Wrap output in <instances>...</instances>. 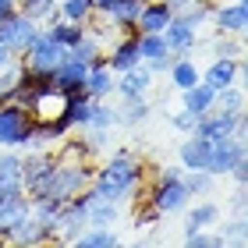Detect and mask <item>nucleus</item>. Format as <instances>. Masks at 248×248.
Masks as SVG:
<instances>
[{
  "instance_id": "nucleus-1",
  "label": "nucleus",
  "mask_w": 248,
  "mask_h": 248,
  "mask_svg": "<svg viewBox=\"0 0 248 248\" xmlns=\"http://www.w3.org/2000/svg\"><path fill=\"white\" fill-rule=\"evenodd\" d=\"M139 181H142V163L135 160L131 153H117L114 160H110L103 170L96 174V185H93L89 195L117 202V199H124V195H131Z\"/></svg>"
},
{
  "instance_id": "nucleus-2",
  "label": "nucleus",
  "mask_w": 248,
  "mask_h": 248,
  "mask_svg": "<svg viewBox=\"0 0 248 248\" xmlns=\"http://www.w3.org/2000/svg\"><path fill=\"white\" fill-rule=\"evenodd\" d=\"M191 135H199V139H227V135H238V139H245V110H217L213 107L209 114H202L195 121V128H191Z\"/></svg>"
},
{
  "instance_id": "nucleus-3",
  "label": "nucleus",
  "mask_w": 248,
  "mask_h": 248,
  "mask_svg": "<svg viewBox=\"0 0 248 248\" xmlns=\"http://www.w3.org/2000/svg\"><path fill=\"white\" fill-rule=\"evenodd\" d=\"M64 57H67V50L61 46V43L50 39V32L39 29L36 39L25 46V61H21V67H29V71H36V75H53Z\"/></svg>"
},
{
  "instance_id": "nucleus-4",
  "label": "nucleus",
  "mask_w": 248,
  "mask_h": 248,
  "mask_svg": "<svg viewBox=\"0 0 248 248\" xmlns=\"http://www.w3.org/2000/svg\"><path fill=\"white\" fill-rule=\"evenodd\" d=\"M32 117L18 103H0V145H25Z\"/></svg>"
},
{
  "instance_id": "nucleus-5",
  "label": "nucleus",
  "mask_w": 248,
  "mask_h": 248,
  "mask_svg": "<svg viewBox=\"0 0 248 248\" xmlns=\"http://www.w3.org/2000/svg\"><path fill=\"white\" fill-rule=\"evenodd\" d=\"M36 32H39V21H32L25 11H15L7 21H0V43L11 53H25V46L36 39Z\"/></svg>"
},
{
  "instance_id": "nucleus-6",
  "label": "nucleus",
  "mask_w": 248,
  "mask_h": 248,
  "mask_svg": "<svg viewBox=\"0 0 248 248\" xmlns=\"http://www.w3.org/2000/svg\"><path fill=\"white\" fill-rule=\"evenodd\" d=\"M245 156V139H238V135H227V139H217L213 142V149H209V163H206V170L213 177H220V174H227L234 160H241Z\"/></svg>"
},
{
  "instance_id": "nucleus-7",
  "label": "nucleus",
  "mask_w": 248,
  "mask_h": 248,
  "mask_svg": "<svg viewBox=\"0 0 248 248\" xmlns=\"http://www.w3.org/2000/svg\"><path fill=\"white\" fill-rule=\"evenodd\" d=\"M85 75H89V61H78V57H67L61 61V67L50 75V82H53V89H61L64 96H71V93H82L85 89Z\"/></svg>"
},
{
  "instance_id": "nucleus-8",
  "label": "nucleus",
  "mask_w": 248,
  "mask_h": 248,
  "mask_svg": "<svg viewBox=\"0 0 248 248\" xmlns=\"http://www.w3.org/2000/svg\"><path fill=\"white\" fill-rule=\"evenodd\" d=\"M160 36H163V46L170 50L174 57H185V53L195 46V25H191L185 15H174V18L163 25Z\"/></svg>"
},
{
  "instance_id": "nucleus-9",
  "label": "nucleus",
  "mask_w": 248,
  "mask_h": 248,
  "mask_svg": "<svg viewBox=\"0 0 248 248\" xmlns=\"http://www.w3.org/2000/svg\"><path fill=\"white\" fill-rule=\"evenodd\" d=\"M188 188L181 177H160V185L153 188V206L160 209V213H177V209H185L188 206Z\"/></svg>"
},
{
  "instance_id": "nucleus-10",
  "label": "nucleus",
  "mask_w": 248,
  "mask_h": 248,
  "mask_svg": "<svg viewBox=\"0 0 248 248\" xmlns=\"http://www.w3.org/2000/svg\"><path fill=\"white\" fill-rule=\"evenodd\" d=\"M199 78L220 93V89H227V85H234V82H241V78H245V64L238 57H217L206 67V75H199Z\"/></svg>"
},
{
  "instance_id": "nucleus-11",
  "label": "nucleus",
  "mask_w": 248,
  "mask_h": 248,
  "mask_svg": "<svg viewBox=\"0 0 248 248\" xmlns=\"http://www.w3.org/2000/svg\"><path fill=\"white\" fill-rule=\"evenodd\" d=\"M64 93L61 89H53V85H46V89H36V93H32V103H29V110H32V121H53V117H61L64 114Z\"/></svg>"
},
{
  "instance_id": "nucleus-12",
  "label": "nucleus",
  "mask_w": 248,
  "mask_h": 248,
  "mask_svg": "<svg viewBox=\"0 0 248 248\" xmlns=\"http://www.w3.org/2000/svg\"><path fill=\"white\" fill-rule=\"evenodd\" d=\"M50 170H53V156H46V153L25 156V160H21V188H29L32 195H36L43 188V181L50 177Z\"/></svg>"
},
{
  "instance_id": "nucleus-13",
  "label": "nucleus",
  "mask_w": 248,
  "mask_h": 248,
  "mask_svg": "<svg viewBox=\"0 0 248 248\" xmlns=\"http://www.w3.org/2000/svg\"><path fill=\"white\" fill-rule=\"evenodd\" d=\"M209 18L217 21L220 32H227V36H241L245 25H248V7H245V0H234V4H220Z\"/></svg>"
},
{
  "instance_id": "nucleus-14",
  "label": "nucleus",
  "mask_w": 248,
  "mask_h": 248,
  "mask_svg": "<svg viewBox=\"0 0 248 248\" xmlns=\"http://www.w3.org/2000/svg\"><path fill=\"white\" fill-rule=\"evenodd\" d=\"M114 71L107 67V57H96L93 64H89V75H85V96H93V99H103L114 93Z\"/></svg>"
},
{
  "instance_id": "nucleus-15",
  "label": "nucleus",
  "mask_w": 248,
  "mask_h": 248,
  "mask_svg": "<svg viewBox=\"0 0 248 248\" xmlns=\"http://www.w3.org/2000/svg\"><path fill=\"white\" fill-rule=\"evenodd\" d=\"M32 213V202L25 195H15V199H4L0 202V241H7V234L18 227L21 220H25Z\"/></svg>"
},
{
  "instance_id": "nucleus-16",
  "label": "nucleus",
  "mask_w": 248,
  "mask_h": 248,
  "mask_svg": "<svg viewBox=\"0 0 248 248\" xmlns=\"http://www.w3.org/2000/svg\"><path fill=\"white\" fill-rule=\"evenodd\" d=\"M21 191H25L21 188V156H15V153L0 156V202L21 195Z\"/></svg>"
},
{
  "instance_id": "nucleus-17",
  "label": "nucleus",
  "mask_w": 248,
  "mask_h": 248,
  "mask_svg": "<svg viewBox=\"0 0 248 248\" xmlns=\"http://www.w3.org/2000/svg\"><path fill=\"white\" fill-rule=\"evenodd\" d=\"M170 18H174V11L167 7V0H145L142 11H139L135 29H139V32H163V25Z\"/></svg>"
},
{
  "instance_id": "nucleus-18",
  "label": "nucleus",
  "mask_w": 248,
  "mask_h": 248,
  "mask_svg": "<svg viewBox=\"0 0 248 248\" xmlns=\"http://www.w3.org/2000/svg\"><path fill=\"white\" fill-rule=\"evenodd\" d=\"M213 107H217V89L206 85L202 78H199V82L191 85V89H185V110H188V114L195 117V121H199L202 114H209Z\"/></svg>"
},
{
  "instance_id": "nucleus-19",
  "label": "nucleus",
  "mask_w": 248,
  "mask_h": 248,
  "mask_svg": "<svg viewBox=\"0 0 248 248\" xmlns=\"http://www.w3.org/2000/svg\"><path fill=\"white\" fill-rule=\"evenodd\" d=\"M50 234H53L50 223H43L39 217H32V213H29V217L7 234V241H15V245H39V241H46Z\"/></svg>"
},
{
  "instance_id": "nucleus-20",
  "label": "nucleus",
  "mask_w": 248,
  "mask_h": 248,
  "mask_svg": "<svg viewBox=\"0 0 248 248\" xmlns=\"http://www.w3.org/2000/svg\"><path fill=\"white\" fill-rule=\"evenodd\" d=\"M149 85H153L149 67H145V64H135V67H128V71H121V82H117L114 89H117L124 99H131V96H142Z\"/></svg>"
},
{
  "instance_id": "nucleus-21",
  "label": "nucleus",
  "mask_w": 248,
  "mask_h": 248,
  "mask_svg": "<svg viewBox=\"0 0 248 248\" xmlns=\"http://www.w3.org/2000/svg\"><path fill=\"white\" fill-rule=\"evenodd\" d=\"M93 103H96V99L85 96V89H82V93H71V96L64 99V117H67V124H71V128H89Z\"/></svg>"
},
{
  "instance_id": "nucleus-22",
  "label": "nucleus",
  "mask_w": 248,
  "mask_h": 248,
  "mask_svg": "<svg viewBox=\"0 0 248 248\" xmlns=\"http://www.w3.org/2000/svg\"><path fill=\"white\" fill-rule=\"evenodd\" d=\"M209 149H213L209 139H199V135H191V139L181 145V167H185V170H206Z\"/></svg>"
},
{
  "instance_id": "nucleus-23",
  "label": "nucleus",
  "mask_w": 248,
  "mask_h": 248,
  "mask_svg": "<svg viewBox=\"0 0 248 248\" xmlns=\"http://www.w3.org/2000/svg\"><path fill=\"white\" fill-rule=\"evenodd\" d=\"M135 64H142V57H139V39L128 36V39H121L117 46H114V53L107 57V67H110V71H128V67H135Z\"/></svg>"
},
{
  "instance_id": "nucleus-24",
  "label": "nucleus",
  "mask_w": 248,
  "mask_h": 248,
  "mask_svg": "<svg viewBox=\"0 0 248 248\" xmlns=\"http://www.w3.org/2000/svg\"><path fill=\"white\" fill-rule=\"evenodd\" d=\"M46 32H50V39H53V43H61L64 50H71V46H75V43L85 36L89 29L82 25V21H67V18H57V21H53V25H50Z\"/></svg>"
},
{
  "instance_id": "nucleus-25",
  "label": "nucleus",
  "mask_w": 248,
  "mask_h": 248,
  "mask_svg": "<svg viewBox=\"0 0 248 248\" xmlns=\"http://www.w3.org/2000/svg\"><path fill=\"white\" fill-rule=\"evenodd\" d=\"M142 4H145V0H117V4L107 11V18L114 21V29H135Z\"/></svg>"
},
{
  "instance_id": "nucleus-26",
  "label": "nucleus",
  "mask_w": 248,
  "mask_h": 248,
  "mask_svg": "<svg viewBox=\"0 0 248 248\" xmlns=\"http://www.w3.org/2000/svg\"><path fill=\"white\" fill-rule=\"evenodd\" d=\"M85 220H89V227H110V223L117 220V206L110 199H89V213H85Z\"/></svg>"
},
{
  "instance_id": "nucleus-27",
  "label": "nucleus",
  "mask_w": 248,
  "mask_h": 248,
  "mask_svg": "<svg viewBox=\"0 0 248 248\" xmlns=\"http://www.w3.org/2000/svg\"><path fill=\"white\" fill-rule=\"evenodd\" d=\"M170 82L185 93V89H191V85L199 82V67L191 64L188 57H174V64H170Z\"/></svg>"
},
{
  "instance_id": "nucleus-28",
  "label": "nucleus",
  "mask_w": 248,
  "mask_h": 248,
  "mask_svg": "<svg viewBox=\"0 0 248 248\" xmlns=\"http://www.w3.org/2000/svg\"><path fill=\"white\" fill-rule=\"evenodd\" d=\"M61 18H67V21H85L96 15V7H93V0H61Z\"/></svg>"
},
{
  "instance_id": "nucleus-29",
  "label": "nucleus",
  "mask_w": 248,
  "mask_h": 248,
  "mask_svg": "<svg viewBox=\"0 0 248 248\" xmlns=\"http://www.w3.org/2000/svg\"><path fill=\"white\" fill-rule=\"evenodd\" d=\"M220 217V206H213V202H202V206H195L188 213V231H202L209 227V223H217Z\"/></svg>"
},
{
  "instance_id": "nucleus-30",
  "label": "nucleus",
  "mask_w": 248,
  "mask_h": 248,
  "mask_svg": "<svg viewBox=\"0 0 248 248\" xmlns=\"http://www.w3.org/2000/svg\"><path fill=\"white\" fill-rule=\"evenodd\" d=\"M75 245H82V248H110V245H117V234L107 231V227H96L89 234H78Z\"/></svg>"
},
{
  "instance_id": "nucleus-31",
  "label": "nucleus",
  "mask_w": 248,
  "mask_h": 248,
  "mask_svg": "<svg viewBox=\"0 0 248 248\" xmlns=\"http://www.w3.org/2000/svg\"><path fill=\"white\" fill-rule=\"evenodd\" d=\"M217 107L220 110H245V89H241V82L220 89V93H217Z\"/></svg>"
},
{
  "instance_id": "nucleus-32",
  "label": "nucleus",
  "mask_w": 248,
  "mask_h": 248,
  "mask_svg": "<svg viewBox=\"0 0 248 248\" xmlns=\"http://www.w3.org/2000/svg\"><path fill=\"white\" fill-rule=\"evenodd\" d=\"M67 53H71V57H78V61H89V64H93L96 57H103V50H99V39H96V36H89V32H85V36L78 39Z\"/></svg>"
},
{
  "instance_id": "nucleus-33",
  "label": "nucleus",
  "mask_w": 248,
  "mask_h": 248,
  "mask_svg": "<svg viewBox=\"0 0 248 248\" xmlns=\"http://www.w3.org/2000/svg\"><path fill=\"white\" fill-rule=\"evenodd\" d=\"M188 195H206V191L213 188V174L209 170H188V177H181Z\"/></svg>"
},
{
  "instance_id": "nucleus-34",
  "label": "nucleus",
  "mask_w": 248,
  "mask_h": 248,
  "mask_svg": "<svg viewBox=\"0 0 248 248\" xmlns=\"http://www.w3.org/2000/svg\"><path fill=\"white\" fill-rule=\"evenodd\" d=\"M145 114H149V103H145L142 96H131V99H124V114H117V121L135 124V121H142Z\"/></svg>"
},
{
  "instance_id": "nucleus-35",
  "label": "nucleus",
  "mask_w": 248,
  "mask_h": 248,
  "mask_svg": "<svg viewBox=\"0 0 248 248\" xmlns=\"http://www.w3.org/2000/svg\"><path fill=\"white\" fill-rule=\"evenodd\" d=\"M114 121H117V114L96 99V103H93V117H89V128H110Z\"/></svg>"
},
{
  "instance_id": "nucleus-36",
  "label": "nucleus",
  "mask_w": 248,
  "mask_h": 248,
  "mask_svg": "<svg viewBox=\"0 0 248 248\" xmlns=\"http://www.w3.org/2000/svg\"><path fill=\"white\" fill-rule=\"evenodd\" d=\"M185 241H188L191 248H217V238H209V234H202V231H188Z\"/></svg>"
},
{
  "instance_id": "nucleus-37",
  "label": "nucleus",
  "mask_w": 248,
  "mask_h": 248,
  "mask_svg": "<svg viewBox=\"0 0 248 248\" xmlns=\"http://www.w3.org/2000/svg\"><path fill=\"white\" fill-rule=\"evenodd\" d=\"M227 174H231L238 185H245V181H248V160H245V156H241V160H234V167H231Z\"/></svg>"
},
{
  "instance_id": "nucleus-38",
  "label": "nucleus",
  "mask_w": 248,
  "mask_h": 248,
  "mask_svg": "<svg viewBox=\"0 0 248 248\" xmlns=\"http://www.w3.org/2000/svg\"><path fill=\"white\" fill-rule=\"evenodd\" d=\"M160 217H163V213L156 209V206H149V209H142L139 217H135V223H142V227H153V223L160 220Z\"/></svg>"
},
{
  "instance_id": "nucleus-39",
  "label": "nucleus",
  "mask_w": 248,
  "mask_h": 248,
  "mask_svg": "<svg viewBox=\"0 0 248 248\" xmlns=\"http://www.w3.org/2000/svg\"><path fill=\"white\" fill-rule=\"evenodd\" d=\"M174 128H181V131H191V128H195V117H191L188 110H181V114L174 117Z\"/></svg>"
},
{
  "instance_id": "nucleus-40",
  "label": "nucleus",
  "mask_w": 248,
  "mask_h": 248,
  "mask_svg": "<svg viewBox=\"0 0 248 248\" xmlns=\"http://www.w3.org/2000/svg\"><path fill=\"white\" fill-rule=\"evenodd\" d=\"M18 11V0H0V21H7Z\"/></svg>"
},
{
  "instance_id": "nucleus-41",
  "label": "nucleus",
  "mask_w": 248,
  "mask_h": 248,
  "mask_svg": "<svg viewBox=\"0 0 248 248\" xmlns=\"http://www.w3.org/2000/svg\"><path fill=\"white\" fill-rule=\"evenodd\" d=\"M238 46H234V43H217V57H238Z\"/></svg>"
},
{
  "instance_id": "nucleus-42",
  "label": "nucleus",
  "mask_w": 248,
  "mask_h": 248,
  "mask_svg": "<svg viewBox=\"0 0 248 248\" xmlns=\"http://www.w3.org/2000/svg\"><path fill=\"white\" fill-rule=\"evenodd\" d=\"M231 209L238 213V217L245 213V188H238V191H234V199H231Z\"/></svg>"
},
{
  "instance_id": "nucleus-43",
  "label": "nucleus",
  "mask_w": 248,
  "mask_h": 248,
  "mask_svg": "<svg viewBox=\"0 0 248 248\" xmlns=\"http://www.w3.org/2000/svg\"><path fill=\"white\" fill-rule=\"evenodd\" d=\"M11 64H15V53H11L4 43H0V71H4V67H11Z\"/></svg>"
},
{
  "instance_id": "nucleus-44",
  "label": "nucleus",
  "mask_w": 248,
  "mask_h": 248,
  "mask_svg": "<svg viewBox=\"0 0 248 248\" xmlns=\"http://www.w3.org/2000/svg\"><path fill=\"white\" fill-rule=\"evenodd\" d=\"M18 4L25 7V11H29V7H36V4H43V0H18Z\"/></svg>"
}]
</instances>
